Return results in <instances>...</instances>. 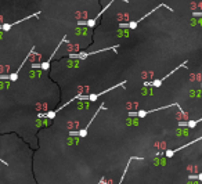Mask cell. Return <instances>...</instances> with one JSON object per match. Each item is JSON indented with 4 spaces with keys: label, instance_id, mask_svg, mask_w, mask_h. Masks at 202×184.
<instances>
[{
    "label": "cell",
    "instance_id": "44dd1931",
    "mask_svg": "<svg viewBox=\"0 0 202 184\" xmlns=\"http://www.w3.org/2000/svg\"><path fill=\"white\" fill-rule=\"evenodd\" d=\"M1 38H3V30L0 29V39H1Z\"/></svg>",
    "mask_w": 202,
    "mask_h": 184
},
{
    "label": "cell",
    "instance_id": "8992f818",
    "mask_svg": "<svg viewBox=\"0 0 202 184\" xmlns=\"http://www.w3.org/2000/svg\"><path fill=\"white\" fill-rule=\"evenodd\" d=\"M43 73H44V71H43L42 68H39V69L30 68V71H29V77H30V79H35V77H42V76H43Z\"/></svg>",
    "mask_w": 202,
    "mask_h": 184
},
{
    "label": "cell",
    "instance_id": "e0dca14e",
    "mask_svg": "<svg viewBox=\"0 0 202 184\" xmlns=\"http://www.w3.org/2000/svg\"><path fill=\"white\" fill-rule=\"evenodd\" d=\"M190 97H201V91L199 90H191L190 91Z\"/></svg>",
    "mask_w": 202,
    "mask_h": 184
},
{
    "label": "cell",
    "instance_id": "4fadbf2b",
    "mask_svg": "<svg viewBox=\"0 0 202 184\" xmlns=\"http://www.w3.org/2000/svg\"><path fill=\"white\" fill-rule=\"evenodd\" d=\"M79 140H80V137H77V136H69L68 140H67V143H68L69 145H73V144L79 143Z\"/></svg>",
    "mask_w": 202,
    "mask_h": 184
},
{
    "label": "cell",
    "instance_id": "7a4b0ae2",
    "mask_svg": "<svg viewBox=\"0 0 202 184\" xmlns=\"http://www.w3.org/2000/svg\"><path fill=\"white\" fill-rule=\"evenodd\" d=\"M201 140H202V137H197L195 140H192V141L187 143V144H184V145L179 147V148H174V150H168L166 152H165V155H166V158H168V159H170V158L173 156V155L176 154V152H179V151H181V150H184V148H187V147H190V145H192V144H195L197 141H201Z\"/></svg>",
    "mask_w": 202,
    "mask_h": 184
},
{
    "label": "cell",
    "instance_id": "5b68a950",
    "mask_svg": "<svg viewBox=\"0 0 202 184\" xmlns=\"http://www.w3.org/2000/svg\"><path fill=\"white\" fill-rule=\"evenodd\" d=\"M89 33H90L89 26H76V29H75V35L76 36H87Z\"/></svg>",
    "mask_w": 202,
    "mask_h": 184
},
{
    "label": "cell",
    "instance_id": "30bf717a",
    "mask_svg": "<svg viewBox=\"0 0 202 184\" xmlns=\"http://www.w3.org/2000/svg\"><path fill=\"white\" fill-rule=\"evenodd\" d=\"M166 162H168V159H165V158H155L152 161V163H154L155 166H165Z\"/></svg>",
    "mask_w": 202,
    "mask_h": 184
},
{
    "label": "cell",
    "instance_id": "8fae6325",
    "mask_svg": "<svg viewBox=\"0 0 202 184\" xmlns=\"http://www.w3.org/2000/svg\"><path fill=\"white\" fill-rule=\"evenodd\" d=\"M91 104L87 103L86 100H82V101H79L77 103V109H87V108H90Z\"/></svg>",
    "mask_w": 202,
    "mask_h": 184
},
{
    "label": "cell",
    "instance_id": "7c38bea8",
    "mask_svg": "<svg viewBox=\"0 0 202 184\" xmlns=\"http://www.w3.org/2000/svg\"><path fill=\"white\" fill-rule=\"evenodd\" d=\"M116 35H118L119 38H129L130 36V30L129 29H122V28H120V29L116 32Z\"/></svg>",
    "mask_w": 202,
    "mask_h": 184
},
{
    "label": "cell",
    "instance_id": "5bb4252c",
    "mask_svg": "<svg viewBox=\"0 0 202 184\" xmlns=\"http://www.w3.org/2000/svg\"><path fill=\"white\" fill-rule=\"evenodd\" d=\"M176 134L177 136H184V137H187L190 134V132H188V129H177L176 130Z\"/></svg>",
    "mask_w": 202,
    "mask_h": 184
},
{
    "label": "cell",
    "instance_id": "6da1fadb",
    "mask_svg": "<svg viewBox=\"0 0 202 184\" xmlns=\"http://www.w3.org/2000/svg\"><path fill=\"white\" fill-rule=\"evenodd\" d=\"M183 67H187V61H184L183 64L179 65V67H177V68H174L173 71H170V72H169L168 75H165V76L162 77V79H156V80H154V82H144V87H159V86L162 85V82L166 80V79H168V77L170 76V75H173V73L176 72V71H179V69L183 68Z\"/></svg>",
    "mask_w": 202,
    "mask_h": 184
},
{
    "label": "cell",
    "instance_id": "ac0fdd59",
    "mask_svg": "<svg viewBox=\"0 0 202 184\" xmlns=\"http://www.w3.org/2000/svg\"><path fill=\"white\" fill-rule=\"evenodd\" d=\"M141 94H143V96H148V94H152V90H148V89H145V87H144V89L141 90Z\"/></svg>",
    "mask_w": 202,
    "mask_h": 184
},
{
    "label": "cell",
    "instance_id": "603a6c76",
    "mask_svg": "<svg viewBox=\"0 0 202 184\" xmlns=\"http://www.w3.org/2000/svg\"><path fill=\"white\" fill-rule=\"evenodd\" d=\"M201 87H202V83H201Z\"/></svg>",
    "mask_w": 202,
    "mask_h": 184
},
{
    "label": "cell",
    "instance_id": "ba28073f",
    "mask_svg": "<svg viewBox=\"0 0 202 184\" xmlns=\"http://www.w3.org/2000/svg\"><path fill=\"white\" fill-rule=\"evenodd\" d=\"M79 64H80V60H76V58H68V61H67V65L71 68H76V67H79Z\"/></svg>",
    "mask_w": 202,
    "mask_h": 184
},
{
    "label": "cell",
    "instance_id": "7402d4cb",
    "mask_svg": "<svg viewBox=\"0 0 202 184\" xmlns=\"http://www.w3.org/2000/svg\"><path fill=\"white\" fill-rule=\"evenodd\" d=\"M0 161H1V162H3V163H4V165H9V163H7V162H6V161H3V159H0Z\"/></svg>",
    "mask_w": 202,
    "mask_h": 184
},
{
    "label": "cell",
    "instance_id": "ffe728a7",
    "mask_svg": "<svg viewBox=\"0 0 202 184\" xmlns=\"http://www.w3.org/2000/svg\"><path fill=\"white\" fill-rule=\"evenodd\" d=\"M104 180H105V179H104V177H101V180L98 181V184H103V183H104Z\"/></svg>",
    "mask_w": 202,
    "mask_h": 184
},
{
    "label": "cell",
    "instance_id": "3957f363",
    "mask_svg": "<svg viewBox=\"0 0 202 184\" xmlns=\"http://www.w3.org/2000/svg\"><path fill=\"white\" fill-rule=\"evenodd\" d=\"M133 161H143V158H140V156H132V158H130L129 161H127V163H126V167H125V170H123V174H122V177H120L119 184H122V183H123V180H125V176H126V173H127V169H129L130 163L133 162Z\"/></svg>",
    "mask_w": 202,
    "mask_h": 184
},
{
    "label": "cell",
    "instance_id": "9a60e30c",
    "mask_svg": "<svg viewBox=\"0 0 202 184\" xmlns=\"http://www.w3.org/2000/svg\"><path fill=\"white\" fill-rule=\"evenodd\" d=\"M11 86V80H0V89H9Z\"/></svg>",
    "mask_w": 202,
    "mask_h": 184
},
{
    "label": "cell",
    "instance_id": "277c9868",
    "mask_svg": "<svg viewBox=\"0 0 202 184\" xmlns=\"http://www.w3.org/2000/svg\"><path fill=\"white\" fill-rule=\"evenodd\" d=\"M199 122H202V118H199V119H195V120H187V122H179V126H187V127L190 129H194L195 126H197Z\"/></svg>",
    "mask_w": 202,
    "mask_h": 184
},
{
    "label": "cell",
    "instance_id": "d6986e66",
    "mask_svg": "<svg viewBox=\"0 0 202 184\" xmlns=\"http://www.w3.org/2000/svg\"><path fill=\"white\" fill-rule=\"evenodd\" d=\"M187 184H197V181H194V180H188V183Z\"/></svg>",
    "mask_w": 202,
    "mask_h": 184
},
{
    "label": "cell",
    "instance_id": "52a82bcc",
    "mask_svg": "<svg viewBox=\"0 0 202 184\" xmlns=\"http://www.w3.org/2000/svg\"><path fill=\"white\" fill-rule=\"evenodd\" d=\"M138 119H140L138 116H129V118L125 120V123L127 125V126H137V125L140 123Z\"/></svg>",
    "mask_w": 202,
    "mask_h": 184
},
{
    "label": "cell",
    "instance_id": "9c48e42d",
    "mask_svg": "<svg viewBox=\"0 0 202 184\" xmlns=\"http://www.w3.org/2000/svg\"><path fill=\"white\" fill-rule=\"evenodd\" d=\"M48 119L47 118H38L36 120V127H43V126H47Z\"/></svg>",
    "mask_w": 202,
    "mask_h": 184
},
{
    "label": "cell",
    "instance_id": "2e32d148",
    "mask_svg": "<svg viewBox=\"0 0 202 184\" xmlns=\"http://www.w3.org/2000/svg\"><path fill=\"white\" fill-rule=\"evenodd\" d=\"M199 24H202V19H201V18L198 19L197 17H192V18H191V21H190V25H192V26L199 25Z\"/></svg>",
    "mask_w": 202,
    "mask_h": 184
}]
</instances>
